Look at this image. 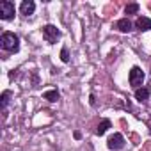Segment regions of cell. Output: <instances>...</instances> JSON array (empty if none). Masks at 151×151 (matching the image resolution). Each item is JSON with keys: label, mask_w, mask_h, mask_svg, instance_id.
<instances>
[{"label": "cell", "mask_w": 151, "mask_h": 151, "mask_svg": "<svg viewBox=\"0 0 151 151\" xmlns=\"http://www.w3.org/2000/svg\"><path fill=\"white\" fill-rule=\"evenodd\" d=\"M0 43H2V48L7 52H18L20 48V39L14 32H4L0 37Z\"/></svg>", "instance_id": "obj_1"}, {"label": "cell", "mask_w": 151, "mask_h": 151, "mask_svg": "<svg viewBox=\"0 0 151 151\" xmlns=\"http://www.w3.org/2000/svg\"><path fill=\"white\" fill-rule=\"evenodd\" d=\"M142 82H144V71L139 66H133L130 69V86L135 87V89H139L142 86Z\"/></svg>", "instance_id": "obj_2"}, {"label": "cell", "mask_w": 151, "mask_h": 151, "mask_svg": "<svg viewBox=\"0 0 151 151\" xmlns=\"http://www.w3.org/2000/svg\"><path fill=\"white\" fill-rule=\"evenodd\" d=\"M0 18L2 20H13L14 18V4L9 0L0 2Z\"/></svg>", "instance_id": "obj_3"}, {"label": "cell", "mask_w": 151, "mask_h": 151, "mask_svg": "<svg viewBox=\"0 0 151 151\" xmlns=\"http://www.w3.org/2000/svg\"><path fill=\"white\" fill-rule=\"evenodd\" d=\"M43 37L48 41V43H55L59 37H60V32L55 25H45L43 27Z\"/></svg>", "instance_id": "obj_4"}, {"label": "cell", "mask_w": 151, "mask_h": 151, "mask_svg": "<svg viewBox=\"0 0 151 151\" xmlns=\"http://www.w3.org/2000/svg\"><path fill=\"white\" fill-rule=\"evenodd\" d=\"M107 146H109V149H121L124 146V137L121 133H114V135L109 137Z\"/></svg>", "instance_id": "obj_5"}, {"label": "cell", "mask_w": 151, "mask_h": 151, "mask_svg": "<svg viewBox=\"0 0 151 151\" xmlns=\"http://www.w3.org/2000/svg\"><path fill=\"white\" fill-rule=\"evenodd\" d=\"M34 11H36V4L32 0H23L22 6H20V13L23 16H30V14H34Z\"/></svg>", "instance_id": "obj_6"}, {"label": "cell", "mask_w": 151, "mask_h": 151, "mask_svg": "<svg viewBox=\"0 0 151 151\" xmlns=\"http://www.w3.org/2000/svg\"><path fill=\"white\" fill-rule=\"evenodd\" d=\"M135 27L139 30H151V18H146V16H139L137 22H135Z\"/></svg>", "instance_id": "obj_7"}, {"label": "cell", "mask_w": 151, "mask_h": 151, "mask_svg": "<svg viewBox=\"0 0 151 151\" xmlns=\"http://www.w3.org/2000/svg\"><path fill=\"white\" fill-rule=\"evenodd\" d=\"M149 94H151L149 87H139V89H135V100L137 101H146L149 98Z\"/></svg>", "instance_id": "obj_8"}, {"label": "cell", "mask_w": 151, "mask_h": 151, "mask_svg": "<svg viewBox=\"0 0 151 151\" xmlns=\"http://www.w3.org/2000/svg\"><path fill=\"white\" fill-rule=\"evenodd\" d=\"M116 29L121 30V32H130V30H132V23H130L128 18H121V20L116 23Z\"/></svg>", "instance_id": "obj_9"}, {"label": "cell", "mask_w": 151, "mask_h": 151, "mask_svg": "<svg viewBox=\"0 0 151 151\" xmlns=\"http://www.w3.org/2000/svg\"><path fill=\"white\" fill-rule=\"evenodd\" d=\"M45 100H48V101H57L59 98H60V94H59V91H55V89H52V91H45Z\"/></svg>", "instance_id": "obj_10"}, {"label": "cell", "mask_w": 151, "mask_h": 151, "mask_svg": "<svg viewBox=\"0 0 151 151\" xmlns=\"http://www.w3.org/2000/svg\"><path fill=\"white\" fill-rule=\"evenodd\" d=\"M109 128H110V121H109V119H103V121L98 124V128H96V133H98V135H103V133H105Z\"/></svg>", "instance_id": "obj_11"}, {"label": "cell", "mask_w": 151, "mask_h": 151, "mask_svg": "<svg viewBox=\"0 0 151 151\" xmlns=\"http://www.w3.org/2000/svg\"><path fill=\"white\" fill-rule=\"evenodd\" d=\"M9 98H11V91H4V93H2V98H0V100H2V101H0V103H2V109H6V107H7Z\"/></svg>", "instance_id": "obj_12"}, {"label": "cell", "mask_w": 151, "mask_h": 151, "mask_svg": "<svg viewBox=\"0 0 151 151\" xmlns=\"http://www.w3.org/2000/svg\"><path fill=\"white\" fill-rule=\"evenodd\" d=\"M124 11H126V14H135L139 11V4H128Z\"/></svg>", "instance_id": "obj_13"}, {"label": "cell", "mask_w": 151, "mask_h": 151, "mask_svg": "<svg viewBox=\"0 0 151 151\" xmlns=\"http://www.w3.org/2000/svg\"><path fill=\"white\" fill-rule=\"evenodd\" d=\"M60 60H62V62H68V60H69V53H68V48H62V50H60Z\"/></svg>", "instance_id": "obj_14"}]
</instances>
